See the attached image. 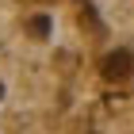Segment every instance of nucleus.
I'll list each match as a JSON object with an SVG mask.
<instances>
[{
    "instance_id": "nucleus-1",
    "label": "nucleus",
    "mask_w": 134,
    "mask_h": 134,
    "mask_svg": "<svg viewBox=\"0 0 134 134\" xmlns=\"http://www.w3.org/2000/svg\"><path fill=\"white\" fill-rule=\"evenodd\" d=\"M130 69H134V62H130V54H126V50H115V54L103 58V77H107V81H126Z\"/></svg>"
},
{
    "instance_id": "nucleus-2",
    "label": "nucleus",
    "mask_w": 134,
    "mask_h": 134,
    "mask_svg": "<svg viewBox=\"0 0 134 134\" xmlns=\"http://www.w3.org/2000/svg\"><path fill=\"white\" fill-rule=\"evenodd\" d=\"M50 27H54L50 15H35V19H31V31H35V35H50Z\"/></svg>"
}]
</instances>
